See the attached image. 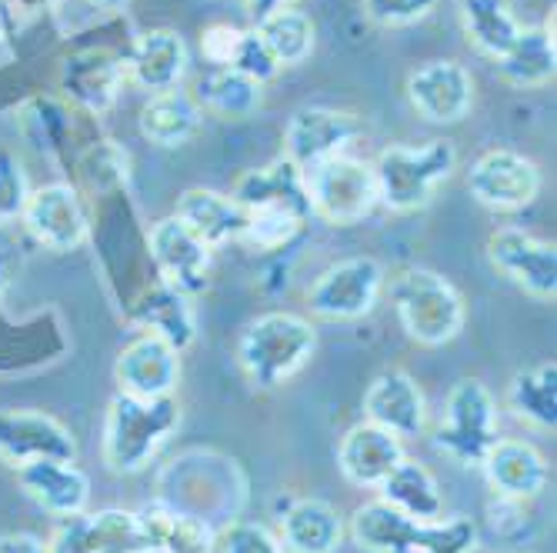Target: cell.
<instances>
[{"mask_svg": "<svg viewBox=\"0 0 557 553\" xmlns=\"http://www.w3.org/2000/svg\"><path fill=\"white\" fill-rule=\"evenodd\" d=\"M304 180H308L314 217L334 227H354L371 217L374 208H381L371 161H361L354 154H337L311 171H304Z\"/></svg>", "mask_w": 557, "mask_h": 553, "instance_id": "cell-6", "label": "cell"}, {"mask_svg": "<svg viewBox=\"0 0 557 553\" xmlns=\"http://www.w3.org/2000/svg\"><path fill=\"white\" fill-rule=\"evenodd\" d=\"M255 27L281 67H297L314 54V21L297 8H284Z\"/></svg>", "mask_w": 557, "mask_h": 553, "instance_id": "cell-34", "label": "cell"}, {"mask_svg": "<svg viewBox=\"0 0 557 553\" xmlns=\"http://www.w3.org/2000/svg\"><path fill=\"white\" fill-rule=\"evenodd\" d=\"M58 84L71 100V108L100 117L117 104L127 84L124 58L114 54L111 47H81L61 61Z\"/></svg>", "mask_w": 557, "mask_h": 553, "instance_id": "cell-12", "label": "cell"}, {"mask_svg": "<svg viewBox=\"0 0 557 553\" xmlns=\"http://www.w3.org/2000/svg\"><path fill=\"white\" fill-rule=\"evenodd\" d=\"M87 537L94 553H144L150 546L137 511L124 507L87 514Z\"/></svg>", "mask_w": 557, "mask_h": 553, "instance_id": "cell-35", "label": "cell"}, {"mask_svg": "<svg viewBox=\"0 0 557 553\" xmlns=\"http://www.w3.org/2000/svg\"><path fill=\"white\" fill-rule=\"evenodd\" d=\"M277 537L287 553H334L344 540V517L331 500L297 497L281 514Z\"/></svg>", "mask_w": 557, "mask_h": 553, "instance_id": "cell-27", "label": "cell"}, {"mask_svg": "<svg viewBox=\"0 0 557 553\" xmlns=\"http://www.w3.org/2000/svg\"><path fill=\"white\" fill-rule=\"evenodd\" d=\"M508 407L518 420H528L541 430L557 427V364H537L521 370L508 384Z\"/></svg>", "mask_w": 557, "mask_h": 553, "instance_id": "cell-33", "label": "cell"}, {"mask_svg": "<svg viewBox=\"0 0 557 553\" xmlns=\"http://www.w3.org/2000/svg\"><path fill=\"white\" fill-rule=\"evenodd\" d=\"M391 304L404 334L421 347L450 343L454 337H461L468 321L461 290L428 267H404L391 280Z\"/></svg>", "mask_w": 557, "mask_h": 553, "instance_id": "cell-4", "label": "cell"}, {"mask_svg": "<svg viewBox=\"0 0 557 553\" xmlns=\"http://www.w3.org/2000/svg\"><path fill=\"white\" fill-rule=\"evenodd\" d=\"M347 533L368 553H421L428 540V524L411 520L377 497L354 511Z\"/></svg>", "mask_w": 557, "mask_h": 553, "instance_id": "cell-26", "label": "cell"}, {"mask_svg": "<svg viewBox=\"0 0 557 553\" xmlns=\"http://www.w3.org/2000/svg\"><path fill=\"white\" fill-rule=\"evenodd\" d=\"M304 227H308V221H300L287 211H250L240 243L264 250V254H274V250L290 247Z\"/></svg>", "mask_w": 557, "mask_h": 553, "instance_id": "cell-38", "label": "cell"}, {"mask_svg": "<svg viewBox=\"0 0 557 553\" xmlns=\"http://www.w3.org/2000/svg\"><path fill=\"white\" fill-rule=\"evenodd\" d=\"M194 97L200 111L218 114L224 121H244L250 114H258V108L264 104V87L231 67H211L197 80Z\"/></svg>", "mask_w": 557, "mask_h": 553, "instance_id": "cell-31", "label": "cell"}, {"mask_svg": "<svg viewBox=\"0 0 557 553\" xmlns=\"http://www.w3.org/2000/svg\"><path fill=\"white\" fill-rule=\"evenodd\" d=\"M244 4H247L250 21L261 24L264 17H271V14H277L284 8H294V0H244Z\"/></svg>", "mask_w": 557, "mask_h": 553, "instance_id": "cell-49", "label": "cell"}, {"mask_svg": "<svg viewBox=\"0 0 557 553\" xmlns=\"http://www.w3.org/2000/svg\"><path fill=\"white\" fill-rule=\"evenodd\" d=\"M231 71L258 80L261 87L268 80H274L281 74V64L277 58L271 54V47L264 43V37L258 34V27H244L240 30V40L234 47V61H231Z\"/></svg>", "mask_w": 557, "mask_h": 553, "instance_id": "cell-39", "label": "cell"}, {"mask_svg": "<svg viewBox=\"0 0 557 553\" xmlns=\"http://www.w3.org/2000/svg\"><path fill=\"white\" fill-rule=\"evenodd\" d=\"M174 217L211 250L240 243L247 227V211L237 204L231 193L211 190V187H190L177 197Z\"/></svg>", "mask_w": 557, "mask_h": 553, "instance_id": "cell-24", "label": "cell"}, {"mask_svg": "<svg viewBox=\"0 0 557 553\" xmlns=\"http://www.w3.org/2000/svg\"><path fill=\"white\" fill-rule=\"evenodd\" d=\"M0 553H47V543L34 533H4L0 537Z\"/></svg>", "mask_w": 557, "mask_h": 553, "instance_id": "cell-47", "label": "cell"}, {"mask_svg": "<svg viewBox=\"0 0 557 553\" xmlns=\"http://www.w3.org/2000/svg\"><path fill=\"white\" fill-rule=\"evenodd\" d=\"M147 247H150V261L158 267L161 284L187 297H200L211 287L214 250L208 243H200L177 217H164L150 227Z\"/></svg>", "mask_w": 557, "mask_h": 553, "instance_id": "cell-13", "label": "cell"}, {"mask_svg": "<svg viewBox=\"0 0 557 553\" xmlns=\"http://www.w3.org/2000/svg\"><path fill=\"white\" fill-rule=\"evenodd\" d=\"M0 457L14 470L34 461H77L74 433L40 411H0Z\"/></svg>", "mask_w": 557, "mask_h": 553, "instance_id": "cell-14", "label": "cell"}, {"mask_svg": "<svg viewBox=\"0 0 557 553\" xmlns=\"http://www.w3.org/2000/svg\"><path fill=\"white\" fill-rule=\"evenodd\" d=\"M364 420L394 433V437H421L428 427V404L418 380L408 370H381L364 390Z\"/></svg>", "mask_w": 557, "mask_h": 553, "instance_id": "cell-19", "label": "cell"}, {"mask_svg": "<svg viewBox=\"0 0 557 553\" xmlns=\"http://www.w3.org/2000/svg\"><path fill=\"white\" fill-rule=\"evenodd\" d=\"M21 221L40 247L58 250V254L77 250L90 237L87 204L81 190L67 180H54V184L30 190Z\"/></svg>", "mask_w": 557, "mask_h": 553, "instance_id": "cell-9", "label": "cell"}, {"mask_svg": "<svg viewBox=\"0 0 557 553\" xmlns=\"http://www.w3.org/2000/svg\"><path fill=\"white\" fill-rule=\"evenodd\" d=\"M47 553H94L87 537V514L64 517L47 540Z\"/></svg>", "mask_w": 557, "mask_h": 553, "instance_id": "cell-45", "label": "cell"}, {"mask_svg": "<svg viewBox=\"0 0 557 553\" xmlns=\"http://www.w3.org/2000/svg\"><path fill=\"white\" fill-rule=\"evenodd\" d=\"M21 27H24V21H21V14L14 11L11 0H0V40H11Z\"/></svg>", "mask_w": 557, "mask_h": 553, "instance_id": "cell-50", "label": "cell"}, {"mask_svg": "<svg viewBox=\"0 0 557 553\" xmlns=\"http://www.w3.org/2000/svg\"><path fill=\"white\" fill-rule=\"evenodd\" d=\"M127 80L147 93L174 90L184 84L190 71V47L171 27H154L134 37L131 50L124 54Z\"/></svg>", "mask_w": 557, "mask_h": 553, "instance_id": "cell-18", "label": "cell"}, {"mask_svg": "<svg viewBox=\"0 0 557 553\" xmlns=\"http://www.w3.org/2000/svg\"><path fill=\"white\" fill-rule=\"evenodd\" d=\"M387 274L377 257H344L318 274L308 287V311L318 321H361L368 317L384 293Z\"/></svg>", "mask_w": 557, "mask_h": 553, "instance_id": "cell-7", "label": "cell"}, {"mask_svg": "<svg viewBox=\"0 0 557 553\" xmlns=\"http://www.w3.org/2000/svg\"><path fill=\"white\" fill-rule=\"evenodd\" d=\"M84 4L97 14H124L131 8V0H84Z\"/></svg>", "mask_w": 557, "mask_h": 553, "instance_id": "cell-51", "label": "cell"}, {"mask_svg": "<svg viewBox=\"0 0 557 553\" xmlns=\"http://www.w3.org/2000/svg\"><path fill=\"white\" fill-rule=\"evenodd\" d=\"M404 457L408 454H404L400 437H394L368 420L354 424L337 443V467H341L344 480L361 490H377Z\"/></svg>", "mask_w": 557, "mask_h": 553, "instance_id": "cell-20", "label": "cell"}, {"mask_svg": "<svg viewBox=\"0 0 557 553\" xmlns=\"http://www.w3.org/2000/svg\"><path fill=\"white\" fill-rule=\"evenodd\" d=\"M504 84L534 90L554 80L557 74V43H554V17L537 27H521L518 40L494 61Z\"/></svg>", "mask_w": 557, "mask_h": 553, "instance_id": "cell-29", "label": "cell"}, {"mask_svg": "<svg viewBox=\"0 0 557 553\" xmlns=\"http://www.w3.org/2000/svg\"><path fill=\"white\" fill-rule=\"evenodd\" d=\"M408 100L431 124H458L474 108V77L458 61H428L408 74Z\"/></svg>", "mask_w": 557, "mask_h": 553, "instance_id": "cell-15", "label": "cell"}, {"mask_svg": "<svg viewBox=\"0 0 557 553\" xmlns=\"http://www.w3.org/2000/svg\"><path fill=\"white\" fill-rule=\"evenodd\" d=\"M314 350L318 330L308 317L294 311H268L244 327L237 340V364L255 387L274 390L308 367Z\"/></svg>", "mask_w": 557, "mask_h": 553, "instance_id": "cell-3", "label": "cell"}, {"mask_svg": "<svg viewBox=\"0 0 557 553\" xmlns=\"http://www.w3.org/2000/svg\"><path fill=\"white\" fill-rule=\"evenodd\" d=\"M231 197L250 214V211H287L300 221L314 217L311 211V197H308V180H304V171L287 161L284 154L274 158L264 167L244 171L231 190Z\"/></svg>", "mask_w": 557, "mask_h": 553, "instance_id": "cell-16", "label": "cell"}, {"mask_svg": "<svg viewBox=\"0 0 557 553\" xmlns=\"http://www.w3.org/2000/svg\"><path fill=\"white\" fill-rule=\"evenodd\" d=\"M127 321L140 334H154V337L168 340L177 354H184V350L194 347V340H197L194 297H187V293H181V290H174L168 284L147 287L127 307Z\"/></svg>", "mask_w": 557, "mask_h": 553, "instance_id": "cell-23", "label": "cell"}, {"mask_svg": "<svg viewBox=\"0 0 557 553\" xmlns=\"http://www.w3.org/2000/svg\"><path fill=\"white\" fill-rule=\"evenodd\" d=\"M200 124H205V111H200L197 97L184 87L150 93L147 104L137 114L140 137L164 150L184 147L187 140H194Z\"/></svg>", "mask_w": 557, "mask_h": 553, "instance_id": "cell-28", "label": "cell"}, {"mask_svg": "<svg viewBox=\"0 0 557 553\" xmlns=\"http://www.w3.org/2000/svg\"><path fill=\"white\" fill-rule=\"evenodd\" d=\"M468 190L487 211H524L541 193V171L518 150L494 147L471 164Z\"/></svg>", "mask_w": 557, "mask_h": 553, "instance_id": "cell-8", "label": "cell"}, {"mask_svg": "<svg viewBox=\"0 0 557 553\" xmlns=\"http://www.w3.org/2000/svg\"><path fill=\"white\" fill-rule=\"evenodd\" d=\"M21 490L50 517H77L90 504V477L71 461H34L17 467Z\"/></svg>", "mask_w": 557, "mask_h": 553, "instance_id": "cell-21", "label": "cell"}, {"mask_svg": "<svg viewBox=\"0 0 557 553\" xmlns=\"http://www.w3.org/2000/svg\"><path fill=\"white\" fill-rule=\"evenodd\" d=\"M458 11H461V27L468 34V43H474L491 61H497L504 50L518 40L524 27L515 17L508 0H458Z\"/></svg>", "mask_w": 557, "mask_h": 553, "instance_id": "cell-32", "label": "cell"}, {"mask_svg": "<svg viewBox=\"0 0 557 553\" xmlns=\"http://www.w3.org/2000/svg\"><path fill=\"white\" fill-rule=\"evenodd\" d=\"M240 30L244 27H234V24H211L205 34H200V54H205V61L211 67H231Z\"/></svg>", "mask_w": 557, "mask_h": 553, "instance_id": "cell-44", "label": "cell"}, {"mask_svg": "<svg viewBox=\"0 0 557 553\" xmlns=\"http://www.w3.org/2000/svg\"><path fill=\"white\" fill-rule=\"evenodd\" d=\"M497 437H500V417H497L494 393L474 377L454 384L447 393L444 420L434 430V447L454 464L481 467Z\"/></svg>", "mask_w": 557, "mask_h": 553, "instance_id": "cell-5", "label": "cell"}, {"mask_svg": "<svg viewBox=\"0 0 557 553\" xmlns=\"http://www.w3.org/2000/svg\"><path fill=\"white\" fill-rule=\"evenodd\" d=\"M181 427L177 397H131L114 393L104 417V464L117 477H131L150 467L161 447Z\"/></svg>", "mask_w": 557, "mask_h": 553, "instance_id": "cell-1", "label": "cell"}, {"mask_svg": "<svg viewBox=\"0 0 557 553\" xmlns=\"http://www.w3.org/2000/svg\"><path fill=\"white\" fill-rule=\"evenodd\" d=\"M147 543L161 553H214L218 550V530L208 517H197L171 500L158 497L137 511Z\"/></svg>", "mask_w": 557, "mask_h": 553, "instance_id": "cell-25", "label": "cell"}, {"mask_svg": "<svg viewBox=\"0 0 557 553\" xmlns=\"http://www.w3.org/2000/svg\"><path fill=\"white\" fill-rule=\"evenodd\" d=\"M377 497L418 524H431V520L444 517V493H441L434 474L411 457H404L391 470V477L377 487Z\"/></svg>", "mask_w": 557, "mask_h": 553, "instance_id": "cell-30", "label": "cell"}, {"mask_svg": "<svg viewBox=\"0 0 557 553\" xmlns=\"http://www.w3.org/2000/svg\"><path fill=\"white\" fill-rule=\"evenodd\" d=\"M478 543H481L478 524L465 514H454L428 524V540L421 553H474Z\"/></svg>", "mask_w": 557, "mask_h": 553, "instance_id": "cell-40", "label": "cell"}, {"mask_svg": "<svg viewBox=\"0 0 557 553\" xmlns=\"http://www.w3.org/2000/svg\"><path fill=\"white\" fill-rule=\"evenodd\" d=\"M487 261L497 274L537 300L557 293V247L521 227H500L487 237Z\"/></svg>", "mask_w": 557, "mask_h": 553, "instance_id": "cell-11", "label": "cell"}, {"mask_svg": "<svg viewBox=\"0 0 557 553\" xmlns=\"http://www.w3.org/2000/svg\"><path fill=\"white\" fill-rule=\"evenodd\" d=\"M361 4L377 27H411L434 14L437 0H361Z\"/></svg>", "mask_w": 557, "mask_h": 553, "instance_id": "cell-43", "label": "cell"}, {"mask_svg": "<svg viewBox=\"0 0 557 553\" xmlns=\"http://www.w3.org/2000/svg\"><path fill=\"white\" fill-rule=\"evenodd\" d=\"M144 553H161V550H154V546H147V550H144Z\"/></svg>", "mask_w": 557, "mask_h": 553, "instance_id": "cell-52", "label": "cell"}, {"mask_svg": "<svg viewBox=\"0 0 557 553\" xmlns=\"http://www.w3.org/2000/svg\"><path fill=\"white\" fill-rule=\"evenodd\" d=\"M364 134L361 121L337 108H300L284 127V158L300 171H311L337 154H350L354 140Z\"/></svg>", "mask_w": 557, "mask_h": 553, "instance_id": "cell-10", "label": "cell"}, {"mask_svg": "<svg viewBox=\"0 0 557 553\" xmlns=\"http://www.w3.org/2000/svg\"><path fill=\"white\" fill-rule=\"evenodd\" d=\"M377 204L394 214L424 211L437 187H444L458 171V147L447 137L424 143H391L371 161Z\"/></svg>", "mask_w": 557, "mask_h": 553, "instance_id": "cell-2", "label": "cell"}, {"mask_svg": "<svg viewBox=\"0 0 557 553\" xmlns=\"http://www.w3.org/2000/svg\"><path fill=\"white\" fill-rule=\"evenodd\" d=\"M21 264H24L21 247L8 237H0V293L14 284V277L21 274Z\"/></svg>", "mask_w": 557, "mask_h": 553, "instance_id": "cell-46", "label": "cell"}, {"mask_svg": "<svg viewBox=\"0 0 557 553\" xmlns=\"http://www.w3.org/2000/svg\"><path fill=\"white\" fill-rule=\"evenodd\" d=\"M131 158L127 150H121L114 140H94L81 150L77 158V180L90 193H108L127 184Z\"/></svg>", "mask_w": 557, "mask_h": 553, "instance_id": "cell-36", "label": "cell"}, {"mask_svg": "<svg viewBox=\"0 0 557 553\" xmlns=\"http://www.w3.org/2000/svg\"><path fill=\"white\" fill-rule=\"evenodd\" d=\"M218 550L221 553H287L281 537L271 533L258 520H231L218 533Z\"/></svg>", "mask_w": 557, "mask_h": 553, "instance_id": "cell-41", "label": "cell"}, {"mask_svg": "<svg viewBox=\"0 0 557 553\" xmlns=\"http://www.w3.org/2000/svg\"><path fill=\"white\" fill-rule=\"evenodd\" d=\"M27 197H30V184L21 161H14L8 150H0V224L21 221Z\"/></svg>", "mask_w": 557, "mask_h": 553, "instance_id": "cell-42", "label": "cell"}, {"mask_svg": "<svg viewBox=\"0 0 557 553\" xmlns=\"http://www.w3.org/2000/svg\"><path fill=\"white\" fill-rule=\"evenodd\" d=\"M114 380L131 397H174L181 384V354L154 334H137L114 361Z\"/></svg>", "mask_w": 557, "mask_h": 553, "instance_id": "cell-17", "label": "cell"}, {"mask_svg": "<svg viewBox=\"0 0 557 553\" xmlns=\"http://www.w3.org/2000/svg\"><path fill=\"white\" fill-rule=\"evenodd\" d=\"M21 117H24V134L34 140L37 150H44V154H58L64 147L61 140L71 130V114L54 97H30Z\"/></svg>", "mask_w": 557, "mask_h": 553, "instance_id": "cell-37", "label": "cell"}, {"mask_svg": "<svg viewBox=\"0 0 557 553\" xmlns=\"http://www.w3.org/2000/svg\"><path fill=\"white\" fill-rule=\"evenodd\" d=\"M14 4V11L21 14V21L27 24V21H34V17H44V14H50V11H58L64 0H11Z\"/></svg>", "mask_w": 557, "mask_h": 553, "instance_id": "cell-48", "label": "cell"}, {"mask_svg": "<svg viewBox=\"0 0 557 553\" xmlns=\"http://www.w3.org/2000/svg\"><path fill=\"white\" fill-rule=\"evenodd\" d=\"M481 470L494 487V493L508 500H534L544 493L550 480V467L541 450L528 440H511V437H497V443L481 461Z\"/></svg>", "mask_w": 557, "mask_h": 553, "instance_id": "cell-22", "label": "cell"}]
</instances>
